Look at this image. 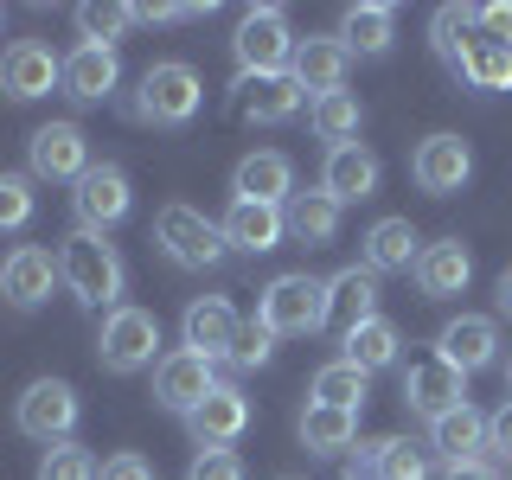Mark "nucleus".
Listing matches in <instances>:
<instances>
[{"label": "nucleus", "instance_id": "nucleus-1", "mask_svg": "<svg viewBox=\"0 0 512 480\" xmlns=\"http://www.w3.org/2000/svg\"><path fill=\"white\" fill-rule=\"evenodd\" d=\"M58 276H64V288H71L84 308H103V314L122 308L128 269H122L116 244H103L96 231H71V237L58 244Z\"/></svg>", "mask_w": 512, "mask_h": 480}, {"label": "nucleus", "instance_id": "nucleus-2", "mask_svg": "<svg viewBox=\"0 0 512 480\" xmlns=\"http://www.w3.org/2000/svg\"><path fill=\"white\" fill-rule=\"evenodd\" d=\"M256 320H263L276 340H308V333L327 327V282L308 276V269H288V276H276L263 288Z\"/></svg>", "mask_w": 512, "mask_h": 480}, {"label": "nucleus", "instance_id": "nucleus-3", "mask_svg": "<svg viewBox=\"0 0 512 480\" xmlns=\"http://www.w3.org/2000/svg\"><path fill=\"white\" fill-rule=\"evenodd\" d=\"M205 103V84L186 58H160L141 71V90H135V116L154 122V128H186Z\"/></svg>", "mask_w": 512, "mask_h": 480}, {"label": "nucleus", "instance_id": "nucleus-4", "mask_svg": "<svg viewBox=\"0 0 512 480\" xmlns=\"http://www.w3.org/2000/svg\"><path fill=\"white\" fill-rule=\"evenodd\" d=\"M154 244L167 250V263L173 269H212L218 256H224V231H218V218H205L199 205H160L154 212Z\"/></svg>", "mask_w": 512, "mask_h": 480}, {"label": "nucleus", "instance_id": "nucleus-5", "mask_svg": "<svg viewBox=\"0 0 512 480\" xmlns=\"http://www.w3.org/2000/svg\"><path fill=\"white\" fill-rule=\"evenodd\" d=\"M154 346H160V320L148 308H122L116 314H103V333H96V365L103 372H116V378H135V372H148L154 359Z\"/></svg>", "mask_w": 512, "mask_h": 480}, {"label": "nucleus", "instance_id": "nucleus-6", "mask_svg": "<svg viewBox=\"0 0 512 480\" xmlns=\"http://www.w3.org/2000/svg\"><path fill=\"white\" fill-rule=\"evenodd\" d=\"M295 32H288V13L282 7H250L244 20H237V32H231V52H237V64H244V77H276V71H288L295 64Z\"/></svg>", "mask_w": 512, "mask_h": 480}, {"label": "nucleus", "instance_id": "nucleus-7", "mask_svg": "<svg viewBox=\"0 0 512 480\" xmlns=\"http://www.w3.org/2000/svg\"><path fill=\"white\" fill-rule=\"evenodd\" d=\"M77 391L64 378H32L26 391H20V404H13V423H20V436L32 442H71V429H77Z\"/></svg>", "mask_w": 512, "mask_h": 480}, {"label": "nucleus", "instance_id": "nucleus-8", "mask_svg": "<svg viewBox=\"0 0 512 480\" xmlns=\"http://www.w3.org/2000/svg\"><path fill=\"white\" fill-rule=\"evenodd\" d=\"M0 90H7L13 103H39V96L64 90V58L45 39H13L7 52H0Z\"/></svg>", "mask_w": 512, "mask_h": 480}, {"label": "nucleus", "instance_id": "nucleus-9", "mask_svg": "<svg viewBox=\"0 0 512 480\" xmlns=\"http://www.w3.org/2000/svg\"><path fill=\"white\" fill-rule=\"evenodd\" d=\"M212 391H218V365L199 359V352H186V346H173L167 359L154 365V404L173 410V416H192Z\"/></svg>", "mask_w": 512, "mask_h": 480}, {"label": "nucleus", "instance_id": "nucleus-10", "mask_svg": "<svg viewBox=\"0 0 512 480\" xmlns=\"http://www.w3.org/2000/svg\"><path fill=\"white\" fill-rule=\"evenodd\" d=\"M26 167H32V180H71L77 186L96 160H90V141H84L77 122H45V128H32V141H26Z\"/></svg>", "mask_w": 512, "mask_h": 480}, {"label": "nucleus", "instance_id": "nucleus-11", "mask_svg": "<svg viewBox=\"0 0 512 480\" xmlns=\"http://www.w3.org/2000/svg\"><path fill=\"white\" fill-rule=\"evenodd\" d=\"M128 205H135V186H128V173L122 167H90L84 180H77V192H71V212H77V231H116V224L128 218Z\"/></svg>", "mask_w": 512, "mask_h": 480}, {"label": "nucleus", "instance_id": "nucleus-12", "mask_svg": "<svg viewBox=\"0 0 512 480\" xmlns=\"http://www.w3.org/2000/svg\"><path fill=\"white\" fill-rule=\"evenodd\" d=\"M58 250H45V244H20V250H7V263H0V301L7 308H45L52 301V288H58Z\"/></svg>", "mask_w": 512, "mask_h": 480}, {"label": "nucleus", "instance_id": "nucleus-13", "mask_svg": "<svg viewBox=\"0 0 512 480\" xmlns=\"http://www.w3.org/2000/svg\"><path fill=\"white\" fill-rule=\"evenodd\" d=\"M404 404H410V416H423V423H442L448 410H461L468 404V372H455L448 359H416L410 372H404Z\"/></svg>", "mask_w": 512, "mask_h": 480}, {"label": "nucleus", "instance_id": "nucleus-14", "mask_svg": "<svg viewBox=\"0 0 512 480\" xmlns=\"http://www.w3.org/2000/svg\"><path fill=\"white\" fill-rule=\"evenodd\" d=\"M474 173V148L461 135H423L410 154V180L423 192H436V199H448V192H461Z\"/></svg>", "mask_w": 512, "mask_h": 480}, {"label": "nucleus", "instance_id": "nucleus-15", "mask_svg": "<svg viewBox=\"0 0 512 480\" xmlns=\"http://www.w3.org/2000/svg\"><path fill=\"white\" fill-rule=\"evenodd\" d=\"M346 71H352V52L340 45V32H308V39L295 45V64H288V77H295L308 96L346 90Z\"/></svg>", "mask_w": 512, "mask_h": 480}, {"label": "nucleus", "instance_id": "nucleus-16", "mask_svg": "<svg viewBox=\"0 0 512 480\" xmlns=\"http://www.w3.org/2000/svg\"><path fill=\"white\" fill-rule=\"evenodd\" d=\"M231 199H250V205H288L295 199V160L282 148H256L237 160L231 173Z\"/></svg>", "mask_w": 512, "mask_h": 480}, {"label": "nucleus", "instance_id": "nucleus-17", "mask_svg": "<svg viewBox=\"0 0 512 480\" xmlns=\"http://www.w3.org/2000/svg\"><path fill=\"white\" fill-rule=\"evenodd\" d=\"M180 333H186V352H199V359H231V346H237V333H244V320H237V308L224 295H199L186 308L180 320Z\"/></svg>", "mask_w": 512, "mask_h": 480}, {"label": "nucleus", "instance_id": "nucleus-18", "mask_svg": "<svg viewBox=\"0 0 512 480\" xmlns=\"http://www.w3.org/2000/svg\"><path fill=\"white\" fill-rule=\"evenodd\" d=\"M436 359H448L455 372H487V365L500 359V327H493V314H455L436 333Z\"/></svg>", "mask_w": 512, "mask_h": 480}, {"label": "nucleus", "instance_id": "nucleus-19", "mask_svg": "<svg viewBox=\"0 0 512 480\" xmlns=\"http://www.w3.org/2000/svg\"><path fill=\"white\" fill-rule=\"evenodd\" d=\"M301 103H308V90L295 84L288 71H276V77H237V96H231V109L244 122H288V116H301Z\"/></svg>", "mask_w": 512, "mask_h": 480}, {"label": "nucleus", "instance_id": "nucleus-20", "mask_svg": "<svg viewBox=\"0 0 512 480\" xmlns=\"http://www.w3.org/2000/svg\"><path fill=\"white\" fill-rule=\"evenodd\" d=\"M186 429H192V442H199V448H231L250 429V397L237 391V384H218V391L186 416Z\"/></svg>", "mask_w": 512, "mask_h": 480}, {"label": "nucleus", "instance_id": "nucleus-21", "mask_svg": "<svg viewBox=\"0 0 512 480\" xmlns=\"http://www.w3.org/2000/svg\"><path fill=\"white\" fill-rule=\"evenodd\" d=\"M224 231V250H244V256H269L288 237L282 224V205H250V199H231V212L218 218Z\"/></svg>", "mask_w": 512, "mask_h": 480}, {"label": "nucleus", "instance_id": "nucleus-22", "mask_svg": "<svg viewBox=\"0 0 512 480\" xmlns=\"http://www.w3.org/2000/svg\"><path fill=\"white\" fill-rule=\"evenodd\" d=\"M474 282V256L461 237H442V244H423L416 256V288H423L429 301H448V295H468Z\"/></svg>", "mask_w": 512, "mask_h": 480}, {"label": "nucleus", "instance_id": "nucleus-23", "mask_svg": "<svg viewBox=\"0 0 512 480\" xmlns=\"http://www.w3.org/2000/svg\"><path fill=\"white\" fill-rule=\"evenodd\" d=\"M116 84H122L116 45H77L64 58V96L71 103H103V96H116Z\"/></svg>", "mask_w": 512, "mask_h": 480}, {"label": "nucleus", "instance_id": "nucleus-24", "mask_svg": "<svg viewBox=\"0 0 512 480\" xmlns=\"http://www.w3.org/2000/svg\"><path fill=\"white\" fill-rule=\"evenodd\" d=\"M378 154L372 148H359V141H346V148H327V167H320V186L333 192L340 205H359V199H372L378 192Z\"/></svg>", "mask_w": 512, "mask_h": 480}, {"label": "nucleus", "instance_id": "nucleus-25", "mask_svg": "<svg viewBox=\"0 0 512 480\" xmlns=\"http://www.w3.org/2000/svg\"><path fill=\"white\" fill-rule=\"evenodd\" d=\"M416 256H423V237H416L410 218H378L372 231H365V269L372 276H416Z\"/></svg>", "mask_w": 512, "mask_h": 480}, {"label": "nucleus", "instance_id": "nucleus-26", "mask_svg": "<svg viewBox=\"0 0 512 480\" xmlns=\"http://www.w3.org/2000/svg\"><path fill=\"white\" fill-rule=\"evenodd\" d=\"M340 212L346 205L333 199L327 186H314V192H295V199L282 205V224H288L295 244H333V237H340Z\"/></svg>", "mask_w": 512, "mask_h": 480}, {"label": "nucleus", "instance_id": "nucleus-27", "mask_svg": "<svg viewBox=\"0 0 512 480\" xmlns=\"http://www.w3.org/2000/svg\"><path fill=\"white\" fill-rule=\"evenodd\" d=\"M480 448H487V416L474 404L448 410L442 423H429V455H442L448 468H461V461H480Z\"/></svg>", "mask_w": 512, "mask_h": 480}, {"label": "nucleus", "instance_id": "nucleus-28", "mask_svg": "<svg viewBox=\"0 0 512 480\" xmlns=\"http://www.w3.org/2000/svg\"><path fill=\"white\" fill-rule=\"evenodd\" d=\"M448 71H461L474 90H512V45H500V39H487V32H468L461 39V58L448 64Z\"/></svg>", "mask_w": 512, "mask_h": 480}, {"label": "nucleus", "instance_id": "nucleus-29", "mask_svg": "<svg viewBox=\"0 0 512 480\" xmlns=\"http://www.w3.org/2000/svg\"><path fill=\"white\" fill-rule=\"evenodd\" d=\"M327 320H340L346 333L359 327V320H378V276L365 263H352L327 282Z\"/></svg>", "mask_w": 512, "mask_h": 480}, {"label": "nucleus", "instance_id": "nucleus-30", "mask_svg": "<svg viewBox=\"0 0 512 480\" xmlns=\"http://www.w3.org/2000/svg\"><path fill=\"white\" fill-rule=\"evenodd\" d=\"M391 39H397V7H384V0L346 7V20H340V45H346V52L378 58V52H391Z\"/></svg>", "mask_w": 512, "mask_h": 480}, {"label": "nucleus", "instance_id": "nucleus-31", "mask_svg": "<svg viewBox=\"0 0 512 480\" xmlns=\"http://www.w3.org/2000/svg\"><path fill=\"white\" fill-rule=\"evenodd\" d=\"M397 346H404V333H397L391 320L378 314V320H359V327L340 340V359L359 365V372L372 378V372H384V365H397Z\"/></svg>", "mask_w": 512, "mask_h": 480}, {"label": "nucleus", "instance_id": "nucleus-32", "mask_svg": "<svg viewBox=\"0 0 512 480\" xmlns=\"http://www.w3.org/2000/svg\"><path fill=\"white\" fill-rule=\"evenodd\" d=\"M352 442H359V416L352 410H327V404L301 410V448L308 455H346Z\"/></svg>", "mask_w": 512, "mask_h": 480}, {"label": "nucleus", "instance_id": "nucleus-33", "mask_svg": "<svg viewBox=\"0 0 512 480\" xmlns=\"http://www.w3.org/2000/svg\"><path fill=\"white\" fill-rule=\"evenodd\" d=\"M359 122H365V109H359V96H352V90H333V96H314V103H308V128L327 141V148L359 141Z\"/></svg>", "mask_w": 512, "mask_h": 480}, {"label": "nucleus", "instance_id": "nucleus-34", "mask_svg": "<svg viewBox=\"0 0 512 480\" xmlns=\"http://www.w3.org/2000/svg\"><path fill=\"white\" fill-rule=\"evenodd\" d=\"M365 391H372V378H365L359 365L333 359V365H320V372H314V384H308V404H327V410H352V416H359Z\"/></svg>", "mask_w": 512, "mask_h": 480}, {"label": "nucleus", "instance_id": "nucleus-35", "mask_svg": "<svg viewBox=\"0 0 512 480\" xmlns=\"http://www.w3.org/2000/svg\"><path fill=\"white\" fill-rule=\"evenodd\" d=\"M96 474H103V461L84 442H52L39 455V480H96Z\"/></svg>", "mask_w": 512, "mask_h": 480}, {"label": "nucleus", "instance_id": "nucleus-36", "mask_svg": "<svg viewBox=\"0 0 512 480\" xmlns=\"http://www.w3.org/2000/svg\"><path fill=\"white\" fill-rule=\"evenodd\" d=\"M135 20V7H103V0H90V7H77V32H84V45H116Z\"/></svg>", "mask_w": 512, "mask_h": 480}, {"label": "nucleus", "instance_id": "nucleus-37", "mask_svg": "<svg viewBox=\"0 0 512 480\" xmlns=\"http://www.w3.org/2000/svg\"><path fill=\"white\" fill-rule=\"evenodd\" d=\"M378 480H429V448L384 436V448H378Z\"/></svg>", "mask_w": 512, "mask_h": 480}, {"label": "nucleus", "instance_id": "nucleus-38", "mask_svg": "<svg viewBox=\"0 0 512 480\" xmlns=\"http://www.w3.org/2000/svg\"><path fill=\"white\" fill-rule=\"evenodd\" d=\"M474 32V7H436V20H429V39H436V58L455 64L461 58V39Z\"/></svg>", "mask_w": 512, "mask_h": 480}, {"label": "nucleus", "instance_id": "nucleus-39", "mask_svg": "<svg viewBox=\"0 0 512 480\" xmlns=\"http://www.w3.org/2000/svg\"><path fill=\"white\" fill-rule=\"evenodd\" d=\"M32 224V173H0V231Z\"/></svg>", "mask_w": 512, "mask_h": 480}, {"label": "nucleus", "instance_id": "nucleus-40", "mask_svg": "<svg viewBox=\"0 0 512 480\" xmlns=\"http://www.w3.org/2000/svg\"><path fill=\"white\" fill-rule=\"evenodd\" d=\"M269 352H276V333H269L263 320H244V333H237V346H231V365L237 372H256V365H269Z\"/></svg>", "mask_w": 512, "mask_h": 480}, {"label": "nucleus", "instance_id": "nucleus-41", "mask_svg": "<svg viewBox=\"0 0 512 480\" xmlns=\"http://www.w3.org/2000/svg\"><path fill=\"white\" fill-rule=\"evenodd\" d=\"M192 480H244V461L231 448H199L192 455Z\"/></svg>", "mask_w": 512, "mask_h": 480}, {"label": "nucleus", "instance_id": "nucleus-42", "mask_svg": "<svg viewBox=\"0 0 512 480\" xmlns=\"http://www.w3.org/2000/svg\"><path fill=\"white\" fill-rule=\"evenodd\" d=\"M474 26L487 32V39L512 45V7H506V0H493V7H474Z\"/></svg>", "mask_w": 512, "mask_h": 480}, {"label": "nucleus", "instance_id": "nucleus-43", "mask_svg": "<svg viewBox=\"0 0 512 480\" xmlns=\"http://www.w3.org/2000/svg\"><path fill=\"white\" fill-rule=\"evenodd\" d=\"M96 480H154V468H148L141 455H109V461H103V474H96Z\"/></svg>", "mask_w": 512, "mask_h": 480}, {"label": "nucleus", "instance_id": "nucleus-44", "mask_svg": "<svg viewBox=\"0 0 512 480\" xmlns=\"http://www.w3.org/2000/svg\"><path fill=\"white\" fill-rule=\"evenodd\" d=\"M487 448H500V455H512V397H506V404L487 416Z\"/></svg>", "mask_w": 512, "mask_h": 480}, {"label": "nucleus", "instance_id": "nucleus-45", "mask_svg": "<svg viewBox=\"0 0 512 480\" xmlns=\"http://www.w3.org/2000/svg\"><path fill=\"white\" fill-rule=\"evenodd\" d=\"M378 448L384 442H359V455H346V480H378Z\"/></svg>", "mask_w": 512, "mask_h": 480}, {"label": "nucleus", "instance_id": "nucleus-46", "mask_svg": "<svg viewBox=\"0 0 512 480\" xmlns=\"http://www.w3.org/2000/svg\"><path fill=\"white\" fill-rule=\"evenodd\" d=\"M442 480H493V474H487V468H480V461H461V468H448Z\"/></svg>", "mask_w": 512, "mask_h": 480}, {"label": "nucleus", "instance_id": "nucleus-47", "mask_svg": "<svg viewBox=\"0 0 512 480\" xmlns=\"http://www.w3.org/2000/svg\"><path fill=\"white\" fill-rule=\"evenodd\" d=\"M500 308L512 314V269H506V276H500Z\"/></svg>", "mask_w": 512, "mask_h": 480}, {"label": "nucleus", "instance_id": "nucleus-48", "mask_svg": "<svg viewBox=\"0 0 512 480\" xmlns=\"http://www.w3.org/2000/svg\"><path fill=\"white\" fill-rule=\"evenodd\" d=\"M506 391H512V359H506Z\"/></svg>", "mask_w": 512, "mask_h": 480}]
</instances>
